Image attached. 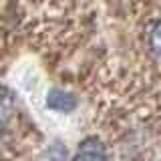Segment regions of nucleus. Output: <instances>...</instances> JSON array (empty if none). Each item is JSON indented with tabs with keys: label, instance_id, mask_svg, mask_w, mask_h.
Segmentation results:
<instances>
[{
	"label": "nucleus",
	"instance_id": "obj_3",
	"mask_svg": "<svg viewBox=\"0 0 161 161\" xmlns=\"http://www.w3.org/2000/svg\"><path fill=\"white\" fill-rule=\"evenodd\" d=\"M149 48L161 57V20H157L149 30Z\"/></svg>",
	"mask_w": 161,
	"mask_h": 161
},
{
	"label": "nucleus",
	"instance_id": "obj_1",
	"mask_svg": "<svg viewBox=\"0 0 161 161\" xmlns=\"http://www.w3.org/2000/svg\"><path fill=\"white\" fill-rule=\"evenodd\" d=\"M73 161H109V155L105 145H101L95 137H89L80 143Z\"/></svg>",
	"mask_w": 161,
	"mask_h": 161
},
{
	"label": "nucleus",
	"instance_id": "obj_2",
	"mask_svg": "<svg viewBox=\"0 0 161 161\" xmlns=\"http://www.w3.org/2000/svg\"><path fill=\"white\" fill-rule=\"evenodd\" d=\"M47 107L53 111H60V113H70L77 109V99L67 91L50 89L47 95Z\"/></svg>",
	"mask_w": 161,
	"mask_h": 161
}]
</instances>
